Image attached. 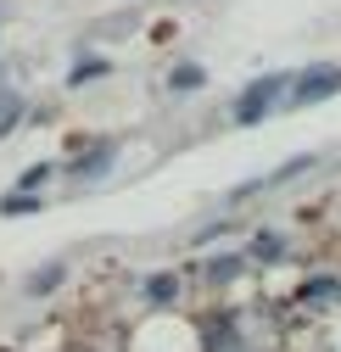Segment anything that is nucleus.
<instances>
[{"mask_svg":"<svg viewBox=\"0 0 341 352\" xmlns=\"http://www.w3.org/2000/svg\"><path fill=\"white\" fill-rule=\"evenodd\" d=\"M274 96H280V73H263L258 84H246V96H241V107H235V123H258V118L274 107Z\"/></svg>","mask_w":341,"mask_h":352,"instance_id":"f257e3e1","label":"nucleus"},{"mask_svg":"<svg viewBox=\"0 0 341 352\" xmlns=\"http://www.w3.org/2000/svg\"><path fill=\"white\" fill-rule=\"evenodd\" d=\"M341 90V67H319L296 84V101H319V96H336Z\"/></svg>","mask_w":341,"mask_h":352,"instance_id":"f03ea898","label":"nucleus"},{"mask_svg":"<svg viewBox=\"0 0 341 352\" xmlns=\"http://www.w3.org/2000/svg\"><path fill=\"white\" fill-rule=\"evenodd\" d=\"M174 84H179V90H196V84H201V67H179Z\"/></svg>","mask_w":341,"mask_h":352,"instance_id":"7ed1b4c3","label":"nucleus"}]
</instances>
